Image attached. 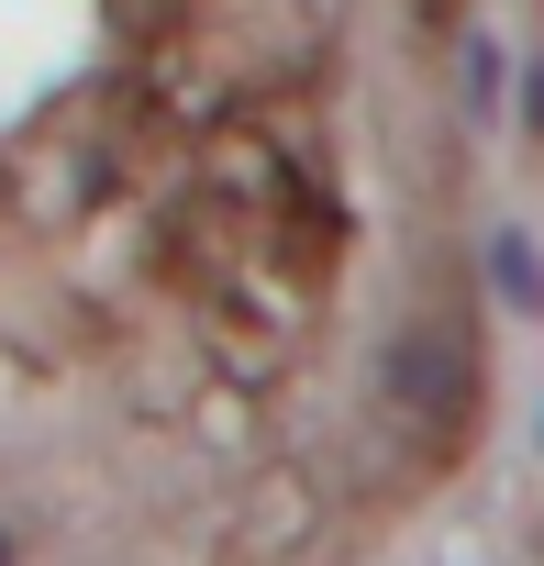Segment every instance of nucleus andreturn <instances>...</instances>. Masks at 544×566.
<instances>
[{"mask_svg": "<svg viewBox=\"0 0 544 566\" xmlns=\"http://www.w3.org/2000/svg\"><path fill=\"white\" fill-rule=\"evenodd\" d=\"M378 400H389V422H411L422 444H456L467 411H478V345H467V323H456V312H411V323L389 334V356H378Z\"/></svg>", "mask_w": 544, "mask_h": 566, "instance_id": "obj_1", "label": "nucleus"}, {"mask_svg": "<svg viewBox=\"0 0 544 566\" xmlns=\"http://www.w3.org/2000/svg\"><path fill=\"white\" fill-rule=\"evenodd\" d=\"M522 112H533V134H544V67H533V78H522Z\"/></svg>", "mask_w": 544, "mask_h": 566, "instance_id": "obj_3", "label": "nucleus"}, {"mask_svg": "<svg viewBox=\"0 0 544 566\" xmlns=\"http://www.w3.org/2000/svg\"><path fill=\"white\" fill-rule=\"evenodd\" d=\"M0 566H12V533H0Z\"/></svg>", "mask_w": 544, "mask_h": 566, "instance_id": "obj_4", "label": "nucleus"}, {"mask_svg": "<svg viewBox=\"0 0 544 566\" xmlns=\"http://www.w3.org/2000/svg\"><path fill=\"white\" fill-rule=\"evenodd\" d=\"M489 266H500V290H511V312H544V255H533L522 233H500V244H489Z\"/></svg>", "mask_w": 544, "mask_h": 566, "instance_id": "obj_2", "label": "nucleus"}]
</instances>
